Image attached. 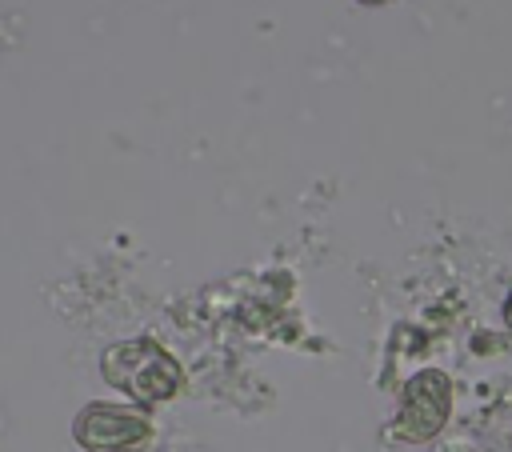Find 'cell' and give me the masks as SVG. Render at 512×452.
<instances>
[{"label": "cell", "mask_w": 512, "mask_h": 452, "mask_svg": "<svg viewBox=\"0 0 512 452\" xmlns=\"http://www.w3.org/2000/svg\"><path fill=\"white\" fill-rule=\"evenodd\" d=\"M104 376L120 392H128V396H136L144 404L168 400L180 388L176 360L160 344H152V340H128V344L108 348L104 352Z\"/></svg>", "instance_id": "1"}, {"label": "cell", "mask_w": 512, "mask_h": 452, "mask_svg": "<svg viewBox=\"0 0 512 452\" xmlns=\"http://www.w3.org/2000/svg\"><path fill=\"white\" fill-rule=\"evenodd\" d=\"M76 440L88 452H124L148 440V420L124 404H88L76 416Z\"/></svg>", "instance_id": "2"}, {"label": "cell", "mask_w": 512, "mask_h": 452, "mask_svg": "<svg viewBox=\"0 0 512 452\" xmlns=\"http://www.w3.org/2000/svg\"><path fill=\"white\" fill-rule=\"evenodd\" d=\"M444 416H448V380L440 372H420L404 392L396 432L404 440H428L444 424Z\"/></svg>", "instance_id": "3"}, {"label": "cell", "mask_w": 512, "mask_h": 452, "mask_svg": "<svg viewBox=\"0 0 512 452\" xmlns=\"http://www.w3.org/2000/svg\"><path fill=\"white\" fill-rule=\"evenodd\" d=\"M504 320H508V328H512V296L504 300Z\"/></svg>", "instance_id": "4"}]
</instances>
